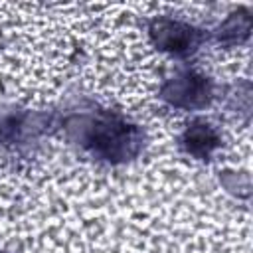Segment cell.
<instances>
[{
    "mask_svg": "<svg viewBox=\"0 0 253 253\" xmlns=\"http://www.w3.org/2000/svg\"><path fill=\"white\" fill-rule=\"evenodd\" d=\"M188 146L192 152H208L215 144V134L208 125H194L186 134Z\"/></svg>",
    "mask_w": 253,
    "mask_h": 253,
    "instance_id": "cell-3",
    "label": "cell"
},
{
    "mask_svg": "<svg viewBox=\"0 0 253 253\" xmlns=\"http://www.w3.org/2000/svg\"><path fill=\"white\" fill-rule=\"evenodd\" d=\"M156 40L166 49H182L188 43V28L174 24V22H160L156 28Z\"/></svg>",
    "mask_w": 253,
    "mask_h": 253,
    "instance_id": "cell-1",
    "label": "cell"
},
{
    "mask_svg": "<svg viewBox=\"0 0 253 253\" xmlns=\"http://www.w3.org/2000/svg\"><path fill=\"white\" fill-rule=\"evenodd\" d=\"M172 87H174V101L180 105H196V103L204 101L206 89H204V83L198 79L190 81V77H188L186 81L176 83Z\"/></svg>",
    "mask_w": 253,
    "mask_h": 253,
    "instance_id": "cell-2",
    "label": "cell"
}]
</instances>
